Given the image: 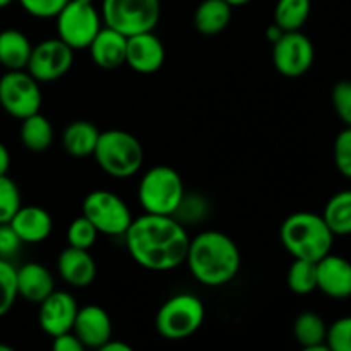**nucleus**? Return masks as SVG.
<instances>
[{
	"mask_svg": "<svg viewBox=\"0 0 351 351\" xmlns=\"http://www.w3.org/2000/svg\"><path fill=\"white\" fill-rule=\"evenodd\" d=\"M123 237L130 257L149 271H170L184 264L191 243L175 216L149 213L132 219Z\"/></svg>",
	"mask_w": 351,
	"mask_h": 351,
	"instance_id": "obj_1",
	"label": "nucleus"
},
{
	"mask_svg": "<svg viewBox=\"0 0 351 351\" xmlns=\"http://www.w3.org/2000/svg\"><path fill=\"white\" fill-rule=\"evenodd\" d=\"M192 276L204 287L230 283L240 269V250L226 233L208 230L191 239L185 257Z\"/></svg>",
	"mask_w": 351,
	"mask_h": 351,
	"instance_id": "obj_2",
	"label": "nucleus"
},
{
	"mask_svg": "<svg viewBox=\"0 0 351 351\" xmlns=\"http://www.w3.org/2000/svg\"><path fill=\"white\" fill-rule=\"evenodd\" d=\"M280 239L293 259L317 263L331 252L335 235L326 225L322 215L300 211L285 219L280 228Z\"/></svg>",
	"mask_w": 351,
	"mask_h": 351,
	"instance_id": "obj_3",
	"label": "nucleus"
},
{
	"mask_svg": "<svg viewBox=\"0 0 351 351\" xmlns=\"http://www.w3.org/2000/svg\"><path fill=\"white\" fill-rule=\"evenodd\" d=\"M96 163L113 178L134 177L144 161V149L134 134L120 129L99 132L95 147Z\"/></svg>",
	"mask_w": 351,
	"mask_h": 351,
	"instance_id": "obj_4",
	"label": "nucleus"
},
{
	"mask_svg": "<svg viewBox=\"0 0 351 351\" xmlns=\"http://www.w3.org/2000/svg\"><path fill=\"white\" fill-rule=\"evenodd\" d=\"M137 197L149 215L175 216L185 197L184 180L175 168L158 165L143 175Z\"/></svg>",
	"mask_w": 351,
	"mask_h": 351,
	"instance_id": "obj_5",
	"label": "nucleus"
},
{
	"mask_svg": "<svg viewBox=\"0 0 351 351\" xmlns=\"http://www.w3.org/2000/svg\"><path fill=\"white\" fill-rule=\"evenodd\" d=\"M204 304L192 293H177L168 298L156 314V331L170 341L191 338L204 322Z\"/></svg>",
	"mask_w": 351,
	"mask_h": 351,
	"instance_id": "obj_6",
	"label": "nucleus"
},
{
	"mask_svg": "<svg viewBox=\"0 0 351 351\" xmlns=\"http://www.w3.org/2000/svg\"><path fill=\"white\" fill-rule=\"evenodd\" d=\"M161 17L160 0H103L101 19L125 36L153 31Z\"/></svg>",
	"mask_w": 351,
	"mask_h": 351,
	"instance_id": "obj_7",
	"label": "nucleus"
},
{
	"mask_svg": "<svg viewBox=\"0 0 351 351\" xmlns=\"http://www.w3.org/2000/svg\"><path fill=\"white\" fill-rule=\"evenodd\" d=\"M55 17L57 36L72 50L88 48L101 29V14L86 0H69Z\"/></svg>",
	"mask_w": 351,
	"mask_h": 351,
	"instance_id": "obj_8",
	"label": "nucleus"
},
{
	"mask_svg": "<svg viewBox=\"0 0 351 351\" xmlns=\"http://www.w3.org/2000/svg\"><path fill=\"white\" fill-rule=\"evenodd\" d=\"M82 215L103 235H125L132 223L129 206L110 191H93L82 201Z\"/></svg>",
	"mask_w": 351,
	"mask_h": 351,
	"instance_id": "obj_9",
	"label": "nucleus"
},
{
	"mask_svg": "<svg viewBox=\"0 0 351 351\" xmlns=\"http://www.w3.org/2000/svg\"><path fill=\"white\" fill-rule=\"evenodd\" d=\"M40 82L24 71H7L0 77V106L14 119H26L41 108Z\"/></svg>",
	"mask_w": 351,
	"mask_h": 351,
	"instance_id": "obj_10",
	"label": "nucleus"
},
{
	"mask_svg": "<svg viewBox=\"0 0 351 351\" xmlns=\"http://www.w3.org/2000/svg\"><path fill=\"white\" fill-rule=\"evenodd\" d=\"M74 64V50L60 38L45 40L33 47L26 71L38 82H51L64 77Z\"/></svg>",
	"mask_w": 351,
	"mask_h": 351,
	"instance_id": "obj_11",
	"label": "nucleus"
},
{
	"mask_svg": "<svg viewBox=\"0 0 351 351\" xmlns=\"http://www.w3.org/2000/svg\"><path fill=\"white\" fill-rule=\"evenodd\" d=\"M315 50L302 31H287L273 45V62L285 77H300L314 64Z\"/></svg>",
	"mask_w": 351,
	"mask_h": 351,
	"instance_id": "obj_12",
	"label": "nucleus"
},
{
	"mask_svg": "<svg viewBox=\"0 0 351 351\" xmlns=\"http://www.w3.org/2000/svg\"><path fill=\"white\" fill-rule=\"evenodd\" d=\"M77 302L67 291H51L43 302H40L38 322L43 332L50 338L72 331L75 315H77Z\"/></svg>",
	"mask_w": 351,
	"mask_h": 351,
	"instance_id": "obj_13",
	"label": "nucleus"
},
{
	"mask_svg": "<svg viewBox=\"0 0 351 351\" xmlns=\"http://www.w3.org/2000/svg\"><path fill=\"white\" fill-rule=\"evenodd\" d=\"M165 45L153 31L127 38L125 64L139 74H153L165 64Z\"/></svg>",
	"mask_w": 351,
	"mask_h": 351,
	"instance_id": "obj_14",
	"label": "nucleus"
},
{
	"mask_svg": "<svg viewBox=\"0 0 351 351\" xmlns=\"http://www.w3.org/2000/svg\"><path fill=\"white\" fill-rule=\"evenodd\" d=\"M112 319L99 305H84L77 311L72 332L84 348L99 350L112 338Z\"/></svg>",
	"mask_w": 351,
	"mask_h": 351,
	"instance_id": "obj_15",
	"label": "nucleus"
},
{
	"mask_svg": "<svg viewBox=\"0 0 351 351\" xmlns=\"http://www.w3.org/2000/svg\"><path fill=\"white\" fill-rule=\"evenodd\" d=\"M317 267V290L335 300L351 297V263L331 252L315 263Z\"/></svg>",
	"mask_w": 351,
	"mask_h": 351,
	"instance_id": "obj_16",
	"label": "nucleus"
},
{
	"mask_svg": "<svg viewBox=\"0 0 351 351\" xmlns=\"http://www.w3.org/2000/svg\"><path fill=\"white\" fill-rule=\"evenodd\" d=\"M127 38L113 27H101L88 47L93 62L105 71L122 67L127 58Z\"/></svg>",
	"mask_w": 351,
	"mask_h": 351,
	"instance_id": "obj_17",
	"label": "nucleus"
},
{
	"mask_svg": "<svg viewBox=\"0 0 351 351\" xmlns=\"http://www.w3.org/2000/svg\"><path fill=\"white\" fill-rule=\"evenodd\" d=\"M57 269L62 280L74 288H86L96 280V263L89 250L69 245L58 256Z\"/></svg>",
	"mask_w": 351,
	"mask_h": 351,
	"instance_id": "obj_18",
	"label": "nucleus"
},
{
	"mask_svg": "<svg viewBox=\"0 0 351 351\" xmlns=\"http://www.w3.org/2000/svg\"><path fill=\"white\" fill-rule=\"evenodd\" d=\"M23 243H40L51 235L53 219L40 206H21L9 221Z\"/></svg>",
	"mask_w": 351,
	"mask_h": 351,
	"instance_id": "obj_19",
	"label": "nucleus"
},
{
	"mask_svg": "<svg viewBox=\"0 0 351 351\" xmlns=\"http://www.w3.org/2000/svg\"><path fill=\"white\" fill-rule=\"evenodd\" d=\"M55 291V280L43 264L26 263L17 267V293L31 304H40Z\"/></svg>",
	"mask_w": 351,
	"mask_h": 351,
	"instance_id": "obj_20",
	"label": "nucleus"
},
{
	"mask_svg": "<svg viewBox=\"0 0 351 351\" xmlns=\"http://www.w3.org/2000/svg\"><path fill=\"white\" fill-rule=\"evenodd\" d=\"M99 130L88 120H74L69 123L62 134V146L67 154L74 158H88L95 153L98 144Z\"/></svg>",
	"mask_w": 351,
	"mask_h": 351,
	"instance_id": "obj_21",
	"label": "nucleus"
},
{
	"mask_svg": "<svg viewBox=\"0 0 351 351\" xmlns=\"http://www.w3.org/2000/svg\"><path fill=\"white\" fill-rule=\"evenodd\" d=\"M232 9L226 0H202L194 12L195 29L204 36L221 33L232 21Z\"/></svg>",
	"mask_w": 351,
	"mask_h": 351,
	"instance_id": "obj_22",
	"label": "nucleus"
},
{
	"mask_svg": "<svg viewBox=\"0 0 351 351\" xmlns=\"http://www.w3.org/2000/svg\"><path fill=\"white\" fill-rule=\"evenodd\" d=\"M33 45L19 29L0 31V64L7 71H24L29 62Z\"/></svg>",
	"mask_w": 351,
	"mask_h": 351,
	"instance_id": "obj_23",
	"label": "nucleus"
},
{
	"mask_svg": "<svg viewBox=\"0 0 351 351\" xmlns=\"http://www.w3.org/2000/svg\"><path fill=\"white\" fill-rule=\"evenodd\" d=\"M293 336L305 351H329L328 326L315 312H302L293 322Z\"/></svg>",
	"mask_w": 351,
	"mask_h": 351,
	"instance_id": "obj_24",
	"label": "nucleus"
},
{
	"mask_svg": "<svg viewBox=\"0 0 351 351\" xmlns=\"http://www.w3.org/2000/svg\"><path fill=\"white\" fill-rule=\"evenodd\" d=\"M21 143L33 153H41L50 147L53 141V125L40 112L21 120Z\"/></svg>",
	"mask_w": 351,
	"mask_h": 351,
	"instance_id": "obj_25",
	"label": "nucleus"
},
{
	"mask_svg": "<svg viewBox=\"0 0 351 351\" xmlns=\"http://www.w3.org/2000/svg\"><path fill=\"white\" fill-rule=\"evenodd\" d=\"M322 218L335 237L351 235V191L332 195L326 204Z\"/></svg>",
	"mask_w": 351,
	"mask_h": 351,
	"instance_id": "obj_26",
	"label": "nucleus"
},
{
	"mask_svg": "<svg viewBox=\"0 0 351 351\" xmlns=\"http://www.w3.org/2000/svg\"><path fill=\"white\" fill-rule=\"evenodd\" d=\"M311 0H278L274 23L283 31H300L311 16Z\"/></svg>",
	"mask_w": 351,
	"mask_h": 351,
	"instance_id": "obj_27",
	"label": "nucleus"
},
{
	"mask_svg": "<svg viewBox=\"0 0 351 351\" xmlns=\"http://www.w3.org/2000/svg\"><path fill=\"white\" fill-rule=\"evenodd\" d=\"M288 287L297 295H308L317 290V267L314 261L295 259L288 269Z\"/></svg>",
	"mask_w": 351,
	"mask_h": 351,
	"instance_id": "obj_28",
	"label": "nucleus"
},
{
	"mask_svg": "<svg viewBox=\"0 0 351 351\" xmlns=\"http://www.w3.org/2000/svg\"><path fill=\"white\" fill-rule=\"evenodd\" d=\"M17 297V267L0 257V317L9 314Z\"/></svg>",
	"mask_w": 351,
	"mask_h": 351,
	"instance_id": "obj_29",
	"label": "nucleus"
},
{
	"mask_svg": "<svg viewBox=\"0 0 351 351\" xmlns=\"http://www.w3.org/2000/svg\"><path fill=\"white\" fill-rule=\"evenodd\" d=\"M96 239H98V230L95 228V225L84 215L75 218L69 225L67 242L71 247L89 250L96 243Z\"/></svg>",
	"mask_w": 351,
	"mask_h": 351,
	"instance_id": "obj_30",
	"label": "nucleus"
},
{
	"mask_svg": "<svg viewBox=\"0 0 351 351\" xmlns=\"http://www.w3.org/2000/svg\"><path fill=\"white\" fill-rule=\"evenodd\" d=\"M21 208V192L16 182L0 175V223H9Z\"/></svg>",
	"mask_w": 351,
	"mask_h": 351,
	"instance_id": "obj_31",
	"label": "nucleus"
},
{
	"mask_svg": "<svg viewBox=\"0 0 351 351\" xmlns=\"http://www.w3.org/2000/svg\"><path fill=\"white\" fill-rule=\"evenodd\" d=\"M326 343L329 351H351V315L338 319L329 326Z\"/></svg>",
	"mask_w": 351,
	"mask_h": 351,
	"instance_id": "obj_32",
	"label": "nucleus"
},
{
	"mask_svg": "<svg viewBox=\"0 0 351 351\" xmlns=\"http://www.w3.org/2000/svg\"><path fill=\"white\" fill-rule=\"evenodd\" d=\"M332 106L341 122L346 127H351V81L336 82L331 93Z\"/></svg>",
	"mask_w": 351,
	"mask_h": 351,
	"instance_id": "obj_33",
	"label": "nucleus"
},
{
	"mask_svg": "<svg viewBox=\"0 0 351 351\" xmlns=\"http://www.w3.org/2000/svg\"><path fill=\"white\" fill-rule=\"evenodd\" d=\"M335 163L343 177L351 178V127L343 129L336 137Z\"/></svg>",
	"mask_w": 351,
	"mask_h": 351,
	"instance_id": "obj_34",
	"label": "nucleus"
},
{
	"mask_svg": "<svg viewBox=\"0 0 351 351\" xmlns=\"http://www.w3.org/2000/svg\"><path fill=\"white\" fill-rule=\"evenodd\" d=\"M67 2L69 0H19L21 7L27 14H31L34 17H40V19L55 17Z\"/></svg>",
	"mask_w": 351,
	"mask_h": 351,
	"instance_id": "obj_35",
	"label": "nucleus"
},
{
	"mask_svg": "<svg viewBox=\"0 0 351 351\" xmlns=\"http://www.w3.org/2000/svg\"><path fill=\"white\" fill-rule=\"evenodd\" d=\"M21 239L14 232L9 223H0V257L9 259L10 256L17 254L21 247Z\"/></svg>",
	"mask_w": 351,
	"mask_h": 351,
	"instance_id": "obj_36",
	"label": "nucleus"
},
{
	"mask_svg": "<svg viewBox=\"0 0 351 351\" xmlns=\"http://www.w3.org/2000/svg\"><path fill=\"white\" fill-rule=\"evenodd\" d=\"M55 351H84L86 348L82 346V343L79 341L77 336L72 331L62 332V335L55 336L53 343H51Z\"/></svg>",
	"mask_w": 351,
	"mask_h": 351,
	"instance_id": "obj_37",
	"label": "nucleus"
},
{
	"mask_svg": "<svg viewBox=\"0 0 351 351\" xmlns=\"http://www.w3.org/2000/svg\"><path fill=\"white\" fill-rule=\"evenodd\" d=\"M10 167V154L9 149L5 147V144L0 143V175H5L9 171Z\"/></svg>",
	"mask_w": 351,
	"mask_h": 351,
	"instance_id": "obj_38",
	"label": "nucleus"
},
{
	"mask_svg": "<svg viewBox=\"0 0 351 351\" xmlns=\"http://www.w3.org/2000/svg\"><path fill=\"white\" fill-rule=\"evenodd\" d=\"M99 350H101V351H132V348H130V346L127 345V343L115 341V339H113V338H110L108 341H106L105 345H103Z\"/></svg>",
	"mask_w": 351,
	"mask_h": 351,
	"instance_id": "obj_39",
	"label": "nucleus"
},
{
	"mask_svg": "<svg viewBox=\"0 0 351 351\" xmlns=\"http://www.w3.org/2000/svg\"><path fill=\"white\" fill-rule=\"evenodd\" d=\"M285 33H287V31H283L280 26H278L276 23H274V24H271V26L266 29V38H267V41H271V43L274 45L278 40H280L281 36H283Z\"/></svg>",
	"mask_w": 351,
	"mask_h": 351,
	"instance_id": "obj_40",
	"label": "nucleus"
},
{
	"mask_svg": "<svg viewBox=\"0 0 351 351\" xmlns=\"http://www.w3.org/2000/svg\"><path fill=\"white\" fill-rule=\"evenodd\" d=\"M232 7H239V5H245V3L252 2V0H226Z\"/></svg>",
	"mask_w": 351,
	"mask_h": 351,
	"instance_id": "obj_41",
	"label": "nucleus"
},
{
	"mask_svg": "<svg viewBox=\"0 0 351 351\" xmlns=\"http://www.w3.org/2000/svg\"><path fill=\"white\" fill-rule=\"evenodd\" d=\"M0 351H12V346L3 345V343H0Z\"/></svg>",
	"mask_w": 351,
	"mask_h": 351,
	"instance_id": "obj_42",
	"label": "nucleus"
},
{
	"mask_svg": "<svg viewBox=\"0 0 351 351\" xmlns=\"http://www.w3.org/2000/svg\"><path fill=\"white\" fill-rule=\"evenodd\" d=\"M14 0H0V9H2V7H7L9 5V3H12Z\"/></svg>",
	"mask_w": 351,
	"mask_h": 351,
	"instance_id": "obj_43",
	"label": "nucleus"
},
{
	"mask_svg": "<svg viewBox=\"0 0 351 351\" xmlns=\"http://www.w3.org/2000/svg\"><path fill=\"white\" fill-rule=\"evenodd\" d=\"M86 2H93V0H86Z\"/></svg>",
	"mask_w": 351,
	"mask_h": 351,
	"instance_id": "obj_44",
	"label": "nucleus"
}]
</instances>
